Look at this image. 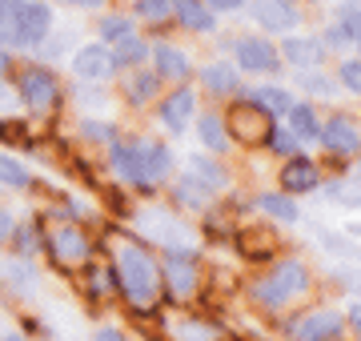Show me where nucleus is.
<instances>
[{"mask_svg":"<svg viewBox=\"0 0 361 341\" xmlns=\"http://www.w3.org/2000/svg\"><path fill=\"white\" fill-rule=\"evenodd\" d=\"M237 65L249 68V73H269V68H277L281 61H277V49H273L269 40L245 37V40H237Z\"/></svg>","mask_w":361,"mask_h":341,"instance_id":"39448f33","label":"nucleus"},{"mask_svg":"<svg viewBox=\"0 0 361 341\" xmlns=\"http://www.w3.org/2000/svg\"><path fill=\"white\" fill-rule=\"evenodd\" d=\"M169 8H173V0H137V16H149V20L169 16Z\"/></svg>","mask_w":361,"mask_h":341,"instance_id":"c756f323","label":"nucleus"},{"mask_svg":"<svg viewBox=\"0 0 361 341\" xmlns=\"http://www.w3.org/2000/svg\"><path fill=\"white\" fill-rule=\"evenodd\" d=\"M193 108H197V97L193 89H177L173 97L165 101V108H161V117H165V125L173 132H180L185 125H189V117H193Z\"/></svg>","mask_w":361,"mask_h":341,"instance_id":"4468645a","label":"nucleus"},{"mask_svg":"<svg viewBox=\"0 0 361 341\" xmlns=\"http://www.w3.org/2000/svg\"><path fill=\"white\" fill-rule=\"evenodd\" d=\"M281 189L285 193H310V189H317V169H313V161H305L297 153V157L281 169Z\"/></svg>","mask_w":361,"mask_h":341,"instance_id":"ddd939ff","label":"nucleus"},{"mask_svg":"<svg viewBox=\"0 0 361 341\" xmlns=\"http://www.w3.org/2000/svg\"><path fill=\"white\" fill-rule=\"evenodd\" d=\"M20 97H25L32 108L56 105V80H52L49 68H28L25 77H20Z\"/></svg>","mask_w":361,"mask_h":341,"instance_id":"423d86ee","label":"nucleus"},{"mask_svg":"<svg viewBox=\"0 0 361 341\" xmlns=\"http://www.w3.org/2000/svg\"><path fill=\"white\" fill-rule=\"evenodd\" d=\"M173 13H177V20L189 28V32H213V28H217L213 13H209L201 0H173Z\"/></svg>","mask_w":361,"mask_h":341,"instance_id":"2eb2a0df","label":"nucleus"},{"mask_svg":"<svg viewBox=\"0 0 361 341\" xmlns=\"http://www.w3.org/2000/svg\"><path fill=\"white\" fill-rule=\"evenodd\" d=\"M253 105H261L273 117V113H289V108H293V101H289V92H285V89L269 85V89H257V101H253Z\"/></svg>","mask_w":361,"mask_h":341,"instance_id":"5701e85b","label":"nucleus"},{"mask_svg":"<svg viewBox=\"0 0 361 341\" xmlns=\"http://www.w3.org/2000/svg\"><path fill=\"white\" fill-rule=\"evenodd\" d=\"M165 277H169V285H173V293L177 297H189L197 285V261H193V253H185V249H173L165 257Z\"/></svg>","mask_w":361,"mask_h":341,"instance_id":"0eeeda50","label":"nucleus"},{"mask_svg":"<svg viewBox=\"0 0 361 341\" xmlns=\"http://www.w3.org/2000/svg\"><path fill=\"white\" fill-rule=\"evenodd\" d=\"M245 0H205V8L213 13V8H241Z\"/></svg>","mask_w":361,"mask_h":341,"instance_id":"f704fd0d","label":"nucleus"},{"mask_svg":"<svg viewBox=\"0 0 361 341\" xmlns=\"http://www.w3.org/2000/svg\"><path fill=\"white\" fill-rule=\"evenodd\" d=\"M193 173L201 177V181H209V185H221L225 177H221V169H213L209 161H201V157H193Z\"/></svg>","mask_w":361,"mask_h":341,"instance_id":"2f4dec72","label":"nucleus"},{"mask_svg":"<svg viewBox=\"0 0 361 341\" xmlns=\"http://www.w3.org/2000/svg\"><path fill=\"white\" fill-rule=\"evenodd\" d=\"M153 56H157V73H161V77H169V80H180L185 73H189V61H185V53H180V49L157 44Z\"/></svg>","mask_w":361,"mask_h":341,"instance_id":"a211bd4d","label":"nucleus"},{"mask_svg":"<svg viewBox=\"0 0 361 341\" xmlns=\"http://www.w3.org/2000/svg\"><path fill=\"white\" fill-rule=\"evenodd\" d=\"M317 137H322V144L329 149V153H357L361 149V137H357V125L345 117H334L325 129H317Z\"/></svg>","mask_w":361,"mask_h":341,"instance_id":"6e6552de","label":"nucleus"},{"mask_svg":"<svg viewBox=\"0 0 361 341\" xmlns=\"http://www.w3.org/2000/svg\"><path fill=\"white\" fill-rule=\"evenodd\" d=\"M109 68H113V56H109L104 44H85V49H77V56H73V73H77L80 80H104Z\"/></svg>","mask_w":361,"mask_h":341,"instance_id":"1a4fd4ad","label":"nucleus"},{"mask_svg":"<svg viewBox=\"0 0 361 341\" xmlns=\"http://www.w3.org/2000/svg\"><path fill=\"white\" fill-rule=\"evenodd\" d=\"M341 85L361 97V61H345V65H341Z\"/></svg>","mask_w":361,"mask_h":341,"instance_id":"7c9ffc66","label":"nucleus"},{"mask_svg":"<svg viewBox=\"0 0 361 341\" xmlns=\"http://www.w3.org/2000/svg\"><path fill=\"white\" fill-rule=\"evenodd\" d=\"M0 44H8V49H16V44H28L25 32H20V20H16V13H0Z\"/></svg>","mask_w":361,"mask_h":341,"instance_id":"a878e982","label":"nucleus"},{"mask_svg":"<svg viewBox=\"0 0 361 341\" xmlns=\"http://www.w3.org/2000/svg\"><path fill=\"white\" fill-rule=\"evenodd\" d=\"M305 285H310V273H305V265L285 261V265H277V269H273V273L261 281L257 302H261V305H269V309H281L285 302H293L297 293H305Z\"/></svg>","mask_w":361,"mask_h":341,"instance_id":"7ed1b4c3","label":"nucleus"},{"mask_svg":"<svg viewBox=\"0 0 361 341\" xmlns=\"http://www.w3.org/2000/svg\"><path fill=\"white\" fill-rule=\"evenodd\" d=\"M4 341H20V337H4Z\"/></svg>","mask_w":361,"mask_h":341,"instance_id":"79ce46f5","label":"nucleus"},{"mask_svg":"<svg viewBox=\"0 0 361 341\" xmlns=\"http://www.w3.org/2000/svg\"><path fill=\"white\" fill-rule=\"evenodd\" d=\"M289 129H293L297 141H313V137H317V117H313V108L310 105L289 108Z\"/></svg>","mask_w":361,"mask_h":341,"instance_id":"412c9836","label":"nucleus"},{"mask_svg":"<svg viewBox=\"0 0 361 341\" xmlns=\"http://www.w3.org/2000/svg\"><path fill=\"white\" fill-rule=\"evenodd\" d=\"M345 40H349L345 25H329V28H325V44H334V49H337V44H345Z\"/></svg>","mask_w":361,"mask_h":341,"instance_id":"72a5a7b5","label":"nucleus"},{"mask_svg":"<svg viewBox=\"0 0 361 341\" xmlns=\"http://www.w3.org/2000/svg\"><path fill=\"white\" fill-rule=\"evenodd\" d=\"M13 233V221H8V213H0V237Z\"/></svg>","mask_w":361,"mask_h":341,"instance_id":"4c0bfd02","label":"nucleus"},{"mask_svg":"<svg viewBox=\"0 0 361 341\" xmlns=\"http://www.w3.org/2000/svg\"><path fill=\"white\" fill-rule=\"evenodd\" d=\"M253 16L269 32H289L297 25V13L289 8V0H253Z\"/></svg>","mask_w":361,"mask_h":341,"instance_id":"9b49d317","label":"nucleus"},{"mask_svg":"<svg viewBox=\"0 0 361 341\" xmlns=\"http://www.w3.org/2000/svg\"><path fill=\"white\" fill-rule=\"evenodd\" d=\"M197 129H201V141L209 144V149H225V129H221V120L217 117H201V125H197Z\"/></svg>","mask_w":361,"mask_h":341,"instance_id":"cd10ccee","label":"nucleus"},{"mask_svg":"<svg viewBox=\"0 0 361 341\" xmlns=\"http://www.w3.org/2000/svg\"><path fill=\"white\" fill-rule=\"evenodd\" d=\"M293 65H322V56H325V44L322 40H305V37H289L285 40V49H281Z\"/></svg>","mask_w":361,"mask_h":341,"instance_id":"f3484780","label":"nucleus"},{"mask_svg":"<svg viewBox=\"0 0 361 341\" xmlns=\"http://www.w3.org/2000/svg\"><path fill=\"white\" fill-rule=\"evenodd\" d=\"M133 32V25L125 16H104L101 20V44H116V40H125Z\"/></svg>","mask_w":361,"mask_h":341,"instance_id":"393cba45","label":"nucleus"},{"mask_svg":"<svg viewBox=\"0 0 361 341\" xmlns=\"http://www.w3.org/2000/svg\"><path fill=\"white\" fill-rule=\"evenodd\" d=\"M16 20H20V32H25V40L32 44V40H44V37H49L52 13H49V4H40V0H25V4L16 8Z\"/></svg>","mask_w":361,"mask_h":341,"instance_id":"f8f14e48","label":"nucleus"},{"mask_svg":"<svg viewBox=\"0 0 361 341\" xmlns=\"http://www.w3.org/2000/svg\"><path fill=\"white\" fill-rule=\"evenodd\" d=\"M169 165H173V161H169L165 144H157V141H137L133 149L116 144L113 149V169H121L137 185H149V181H157V177H165Z\"/></svg>","mask_w":361,"mask_h":341,"instance_id":"f03ea898","label":"nucleus"},{"mask_svg":"<svg viewBox=\"0 0 361 341\" xmlns=\"http://www.w3.org/2000/svg\"><path fill=\"white\" fill-rule=\"evenodd\" d=\"M241 249L249 253V257H261L265 249H273V233H265V229H249L245 237H241ZM269 257V253H265Z\"/></svg>","mask_w":361,"mask_h":341,"instance_id":"bb28decb","label":"nucleus"},{"mask_svg":"<svg viewBox=\"0 0 361 341\" xmlns=\"http://www.w3.org/2000/svg\"><path fill=\"white\" fill-rule=\"evenodd\" d=\"M0 181L4 185H28V169L20 165V161H13V157H0Z\"/></svg>","mask_w":361,"mask_h":341,"instance_id":"c85d7f7f","label":"nucleus"},{"mask_svg":"<svg viewBox=\"0 0 361 341\" xmlns=\"http://www.w3.org/2000/svg\"><path fill=\"white\" fill-rule=\"evenodd\" d=\"M229 132H233V141L249 144V149L265 144L273 137V117L261 105H253V101H237L229 108Z\"/></svg>","mask_w":361,"mask_h":341,"instance_id":"20e7f679","label":"nucleus"},{"mask_svg":"<svg viewBox=\"0 0 361 341\" xmlns=\"http://www.w3.org/2000/svg\"><path fill=\"white\" fill-rule=\"evenodd\" d=\"M353 326H357V333H361V305H353Z\"/></svg>","mask_w":361,"mask_h":341,"instance_id":"ea45409f","label":"nucleus"},{"mask_svg":"<svg viewBox=\"0 0 361 341\" xmlns=\"http://www.w3.org/2000/svg\"><path fill=\"white\" fill-rule=\"evenodd\" d=\"M52 249H56V257H61L65 265H80L85 257H89V241H85L80 229L68 225V229H61V233L52 237Z\"/></svg>","mask_w":361,"mask_h":341,"instance_id":"dca6fc26","label":"nucleus"},{"mask_svg":"<svg viewBox=\"0 0 361 341\" xmlns=\"http://www.w3.org/2000/svg\"><path fill=\"white\" fill-rule=\"evenodd\" d=\"M201 85H205L209 92H217V97H229V92H237V73H233L229 65H209L205 73H201Z\"/></svg>","mask_w":361,"mask_h":341,"instance_id":"6ab92c4d","label":"nucleus"},{"mask_svg":"<svg viewBox=\"0 0 361 341\" xmlns=\"http://www.w3.org/2000/svg\"><path fill=\"white\" fill-rule=\"evenodd\" d=\"M116 269H121V285H125L133 305H153L161 285H157V265L149 253L137 249V245H121L116 249Z\"/></svg>","mask_w":361,"mask_h":341,"instance_id":"f257e3e1","label":"nucleus"},{"mask_svg":"<svg viewBox=\"0 0 361 341\" xmlns=\"http://www.w3.org/2000/svg\"><path fill=\"white\" fill-rule=\"evenodd\" d=\"M345 32H349V40H361V13L357 8H349L345 13Z\"/></svg>","mask_w":361,"mask_h":341,"instance_id":"473e14b6","label":"nucleus"},{"mask_svg":"<svg viewBox=\"0 0 361 341\" xmlns=\"http://www.w3.org/2000/svg\"><path fill=\"white\" fill-rule=\"evenodd\" d=\"M4 68H8V53H4V49H0V73H4Z\"/></svg>","mask_w":361,"mask_h":341,"instance_id":"a19ab883","label":"nucleus"},{"mask_svg":"<svg viewBox=\"0 0 361 341\" xmlns=\"http://www.w3.org/2000/svg\"><path fill=\"white\" fill-rule=\"evenodd\" d=\"M20 4H25V0H0V13H16Z\"/></svg>","mask_w":361,"mask_h":341,"instance_id":"e433bc0d","label":"nucleus"},{"mask_svg":"<svg viewBox=\"0 0 361 341\" xmlns=\"http://www.w3.org/2000/svg\"><path fill=\"white\" fill-rule=\"evenodd\" d=\"M97 341H125V333H116V329H101V333H97Z\"/></svg>","mask_w":361,"mask_h":341,"instance_id":"c9c22d12","label":"nucleus"},{"mask_svg":"<svg viewBox=\"0 0 361 341\" xmlns=\"http://www.w3.org/2000/svg\"><path fill=\"white\" fill-rule=\"evenodd\" d=\"M109 56H113V65H141L145 56H149V49H145V40L137 32H129L125 40H116V49Z\"/></svg>","mask_w":361,"mask_h":341,"instance_id":"aec40b11","label":"nucleus"},{"mask_svg":"<svg viewBox=\"0 0 361 341\" xmlns=\"http://www.w3.org/2000/svg\"><path fill=\"white\" fill-rule=\"evenodd\" d=\"M68 4H85V8H97L101 0H68Z\"/></svg>","mask_w":361,"mask_h":341,"instance_id":"58836bf2","label":"nucleus"},{"mask_svg":"<svg viewBox=\"0 0 361 341\" xmlns=\"http://www.w3.org/2000/svg\"><path fill=\"white\" fill-rule=\"evenodd\" d=\"M257 205H261V213H269L277 221H297V205L289 197H281V193H261Z\"/></svg>","mask_w":361,"mask_h":341,"instance_id":"4be33fe9","label":"nucleus"},{"mask_svg":"<svg viewBox=\"0 0 361 341\" xmlns=\"http://www.w3.org/2000/svg\"><path fill=\"white\" fill-rule=\"evenodd\" d=\"M153 92H157V77H153V73H137V77L129 80V101H133V105L153 101Z\"/></svg>","mask_w":361,"mask_h":341,"instance_id":"b1692460","label":"nucleus"},{"mask_svg":"<svg viewBox=\"0 0 361 341\" xmlns=\"http://www.w3.org/2000/svg\"><path fill=\"white\" fill-rule=\"evenodd\" d=\"M297 341H337L341 337V317L337 314H310L293 326Z\"/></svg>","mask_w":361,"mask_h":341,"instance_id":"9d476101","label":"nucleus"}]
</instances>
